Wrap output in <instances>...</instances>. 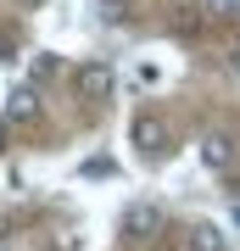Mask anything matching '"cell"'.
<instances>
[{
    "mask_svg": "<svg viewBox=\"0 0 240 251\" xmlns=\"http://www.w3.org/2000/svg\"><path fill=\"white\" fill-rule=\"evenodd\" d=\"M6 117H11V123H28V117H39V95L28 90V84H23V90H11V100H6Z\"/></svg>",
    "mask_w": 240,
    "mask_h": 251,
    "instance_id": "5b68a950",
    "label": "cell"
},
{
    "mask_svg": "<svg viewBox=\"0 0 240 251\" xmlns=\"http://www.w3.org/2000/svg\"><path fill=\"white\" fill-rule=\"evenodd\" d=\"M185 246H190V251H229V240H223L218 224H196V229L185 234Z\"/></svg>",
    "mask_w": 240,
    "mask_h": 251,
    "instance_id": "277c9868",
    "label": "cell"
},
{
    "mask_svg": "<svg viewBox=\"0 0 240 251\" xmlns=\"http://www.w3.org/2000/svg\"><path fill=\"white\" fill-rule=\"evenodd\" d=\"M28 6H39V0H28Z\"/></svg>",
    "mask_w": 240,
    "mask_h": 251,
    "instance_id": "9c48e42d",
    "label": "cell"
},
{
    "mask_svg": "<svg viewBox=\"0 0 240 251\" xmlns=\"http://www.w3.org/2000/svg\"><path fill=\"white\" fill-rule=\"evenodd\" d=\"M201 162H207L213 173H223V168L235 162V140H229V134H207V140H201Z\"/></svg>",
    "mask_w": 240,
    "mask_h": 251,
    "instance_id": "3957f363",
    "label": "cell"
},
{
    "mask_svg": "<svg viewBox=\"0 0 240 251\" xmlns=\"http://www.w3.org/2000/svg\"><path fill=\"white\" fill-rule=\"evenodd\" d=\"M151 229H157V206H129V218H123V234H129V240H145Z\"/></svg>",
    "mask_w": 240,
    "mask_h": 251,
    "instance_id": "8992f818",
    "label": "cell"
},
{
    "mask_svg": "<svg viewBox=\"0 0 240 251\" xmlns=\"http://www.w3.org/2000/svg\"><path fill=\"white\" fill-rule=\"evenodd\" d=\"M134 145H140L145 156L162 151V145H168V128H162V117H151V112H145V117H134Z\"/></svg>",
    "mask_w": 240,
    "mask_h": 251,
    "instance_id": "7a4b0ae2",
    "label": "cell"
},
{
    "mask_svg": "<svg viewBox=\"0 0 240 251\" xmlns=\"http://www.w3.org/2000/svg\"><path fill=\"white\" fill-rule=\"evenodd\" d=\"M6 123H11V117H0V151H6Z\"/></svg>",
    "mask_w": 240,
    "mask_h": 251,
    "instance_id": "52a82bcc",
    "label": "cell"
},
{
    "mask_svg": "<svg viewBox=\"0 0 240 251\" xmlns=\"http://www.w3.org/2000/svg\"><path fill=\"white\" fill-rule=\"evenodd\" d=\"M73 84H79V95H84V100H107L117 78H112V67H107V62H84L79 73H73Z\"/></svg>",
    "mask_w": 240,
    "mask_h": 251,
    "instance_id": "6da1fadb",
    "label": "cell"
},
{
    "mask_svg": "<svg viewBox=\"0 0 240 251\" xmlns=\"http://www.w3.org/2000/svg\"><path fill=\"white\" fill-rule=\"evenodd\" d=\"M6 229H11V218H6V212H0V240H6Z\"/></svg>",
    "mask_w": 240,
    "mask_h": 251,
    "instance_id": "ba28073f",
    "label": "cell"
}]
</instances>
